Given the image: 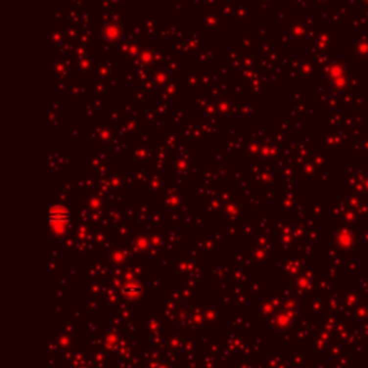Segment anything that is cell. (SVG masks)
Segmentation results:
<instances>
[{"mask_svg":"<svg viewBox=\"0 0 368 368\" xmlns=\"http://www.w3.org/2000/svg\"><path fill=\"white\" fill-rule=\"evenodd\" d=\"M68 220L69 211L67 208L61 206H55L49 210V225L55 231L62 229L68 223Z\"/></svg>","mask_w":368,"mask_h":368,"instance_id":"cell-1","label":"cell"},{"mask_svg":"<svg viewBox=\"0 0 368 368\" xmlns=\"http://www.w3.org/2000/svg\"><path fill=\"white\" fill-rule=\"evenodd\" d=\"M134 288H137V285H127L125 286V289H124V294H128L130 295V292H134V294H138L139 292V289H134Z\"/></svg>","mask_w":368,"mask_h":368,"instance_id":"cell-2","label":"cell"}]
</instances>
